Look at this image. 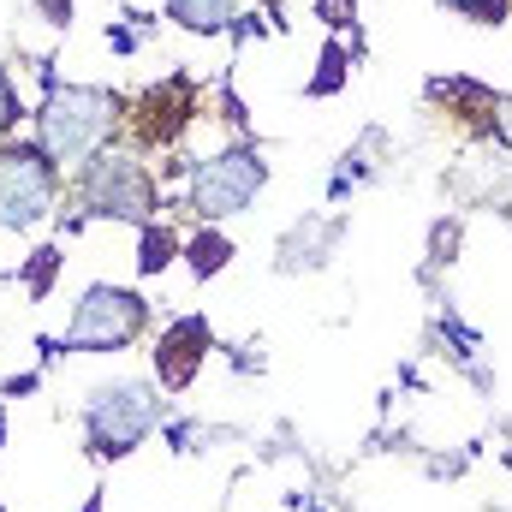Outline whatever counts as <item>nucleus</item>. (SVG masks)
Returning a JSON list of instances; mask_svg holds the SVG:
<instances>
[{
	"instance_id": "f257e3e1",
	"label": "nucleus",
	"mask_w": 512,
	"mask_h": 512,
	"mask_svg": "<svg viewBox=\"0 0 512 512\" xmlns=\"http://www.w3.org/2000/svg\"><path fill=\"white\" fill-rule=\"evenodd\" d=\"M120 96L114 90H96V84H54L36 108V149L66 173V167H84L90 155L108 149V131L120 120Z\"/></svg>"
},
{
	"instance_id": "f03ea898",
	"label": "nucleus",
	"mask_w": 512,
	"mask_h": 512,
	"mask_svg": "<svg viewBox=\"0 0 512 512\" xmlns=\"http://www.w3.org/2000/svg\"><path fill=\"white\" fill-rule=\"evenodd\" d=\"M143 328H149L143 292L96 280V286H84V298L72 304L66 334H60V340H42V346H48V358H60V352H126Z\"/></svg>"
},
{
	"instance_id": "7ed1b4c3",
	"label": "nucleus",
	"mask_w": 512,
	"mask_h": 512,
	"mask_svg": "<svg viewBox=\"0 0 512 512\" xmlns=\"http://www.w3.org/2000/svg\"><path fill=\"white\" fill-rule=\"evenodd\" d=\"M161 423V393L137 376L90 387L84 399V435H90V453L96 459H126L149 441V429Z\"/></svg>"
},
{
	"instance_id": "20e7f679",
	"label": "nucleus",
	"mask_w": 512,
	"mask_h": 512,
	"mask_svg": "<svg viewBox=\"0 0 512 512\" xmlns=\"http://www.w3.org/2000/svg\"><path fill=\"white\" fill-rule=\"evenodd\" d=\"M262 185H268L262 149H256V143H227V149H215L209 161L191 167L185 203H191V215H197L203 227H221V221H233V215L251 209Z\"/></svg>"
},
{
	"instance_id": "39448f33",
	"label": "nucleus",
	"mask_w": 512,
	"mask_h": 512,
	"mask_svg": "<svg viewBox=\"0 0 512 512\" xmlns=\"http://www.w3.org/2000/svg\"><path fill=\"white\" fill-rule=\"evenodd\" d=\"M78 191H84V215L96 221H126V227H149L161 221V191L149 179V167L126 155V149H102L78 167Z\"/></svg>"
},
{
	"instance_id": "423d86ee",
	"label": "nucleus",
	"mask_w": 512,
	"mask_h": 512,
	"mask_svg": "<svg viewBox=\"0 0 512 512\" xmlns=\"http://www.w3.org/2000/svg\"><path fill=\"white\" fill-rule=\"evenodd\" d=\"M54 203H60V167L36 143L6 137L0 143V233H24L48 221Z\"/></svg>"
},
{
	"instance_id": "0eeeda50",
	"label": "nucleus",
	"mask_w": 512,
	"mask_h": 512,
	"mask_svg": "<svg viewBox=\"0 0 512 512\" xmlns=\"http://www.w3.org/2000/svg\"><path fill=\"white\" fill-rule=\"evenodd\" d=\"M197 120V90H191V78H167V84H155V90H143L137 96V108H131V131H137V143H173L179 131Z\"/></svg>"
},
{
	"instance_id": "6e6552de",
	"label": "nucleus",
	"mask_w": 512,
	"mask_h": 512,
	"mask_svg": "<svg viewBox=\"0 0 512 512\" xmlns=\"http://www.w3.org/2000/svg\"><path fill=\"white\" fill-rule=\"evenodd\" d=\"M209 346H215V334H209V322H203V316H179V322H167V328H161V340H155V376H161V387H167V393H179V387L197 382V370H203Z\"/></svg>"
},
{
	"instance_id": "1a4fd4ad",
	"label": "nucleus",
	"mask_w": 512,
	"mask_h": 512,
	"mask_svg": "<svg viewBox=\"0 0 512 512\" xmlns=\"http://www.w3.org/2000/svg\"><path fill=\"white\" fill-rule=\"evenodd\" d=\"M340 239V221H310V227H292L286 245H280V274H298V268H322L328 251Z\"/></svg>"
},
{
	"instance_id": "9d476101",
	"label": "nucleus",
	"mask_w": 512,
	"mask_h": 512,
	"mask_svg": "<svg viewBox=\"0 0 512 512\" xmlns=\"http://www.w3.org/2000/svg\"><path fill=\"white\" fill-rule=\"evenodd\" d=\"M167 18L185 24L191 36H221L239 18V0H167Z\"/></svg>"
},
{
	"instance_id": "9b49d317",
	"label": "nucleus",
	"mask_w": 512,
	"mask_h": 512,
	"mask_svg": "<svg viewBox=\"0 0 512 512\" xmlns=\"http://www.w3.org/2000/svg\"><path fill=\"white\" fill-rule=\"evenodd\" d=\"M185 262H191V274H197V280L221 274V268L233 262V245H227V233H221V227H203V233L185 245Z\"/></svg>"
},
{
	"instance_id": "f8f14e48",
	"label": "nucleus",
	"mask_w": 512,
	"mask_h": 512,
	"mask_svg": "<svg viewBox=\"0 0 512 512\" xmlns=\"http://www.w3.org/2000/svg\"><path fill=\"white\" fill-rule=\"evenodd\" d=\"M179 251H185L179 233H173L167 221H149V227H143V245H137V274H161Z\"/></svg>"
},
{
	"instance_id": "ddd939ff",
	"label": "nucleus",
	"mask_w": 512,
	"mask_h": 512,
	"mask_svg": "<svg viewBox=\"0 0 512 512\" xmlns=\"http://www.w3.org/2000/svg\"><path fill=\"white\" fill-rule=\"evenodd\" d=\"M346 72H352V54L340 48V42H328L322 48V66H316V78L304 84L310 96H334V90H346Z\"/></svg>"
},
{
	"instance_id": "4468645a",
	"label": "nucleus",
	"mask_w": 512,
	"mask_h": 512,
	"mask_svg": "<svg viewBox=\"0 0 512 512\" xmlns=\"http://www.w3.org/2000/svg\"><path fill=\"white\" fill-rule=\"evenodd\" d=\"M54 268H60V251H54V245H48V251H36L24 268H18L24 292H30V298H48V286H54Z\"/></svg>"
},
{
	"instance_id": "2eb2a0df",
	"label": "nucleus",
	"mask_w": 512,
	"mask_h": 512,
	"mask_svg": "<svg viewBox=\"0 0 512 512\" xmlns=\"http://www.w3.org/2000/svg\"><path fill=\"white\" fill-rule=\"evenodd\" d=\"M447 12H459V18H471V24H501L512 12V0H441Z\"/></svg>"
},
{
	"instance_id": "dca6fc26",
	"label": "nucleus",
	"mask_w": 512,
	"mask_h": 512,
	"mask_svg": "<svg viewBox=\"0 0 512 512\" xmlns=\"http://www.w3.org/2000/svg\"><path fill=\"white\" fill-rule=\"evenodd\" d=\"M24 120V102H18V90H12V72L0 66V143L12 137V126Z\"/></svg>"
},
{
	"instance_id": "f3484780",
	"label": "nucleus",
	"mask_w": 512,
	"mask_h": 512,
	"mask_svg": "<svg viewBox=\"0 0 512 512\" xmlns=\"http://www.w3.org/2000/svg\"><path fill=\"white\" fill-rule=\"evenodd\" d=\"M203 435H209L203 423H173V429H167V447H173V453H203Z\"/></svg>"
},
{
	"instance_id": "a211bd4d",
	"label": "nucleus",
	"mask_w": 512,
	"mask_h": 512,
	"mask_svg": "<svg viewBox=\"0 0 512 512\" xmlns=\"http://www.w3.org/2000/svg\"><path fill=\"white\" fill-rule=\"evenodd\" d=\"M316 18H322L328 30H346V24L358 18V0H316Z\"/></svg>"
},
{
	"instance_id": "6ab92c4d",
	"label": "nucleus",
	"mask_w": 512,
	"mask_h": 512,
	"mask_svg": "<svg viewBox=\"0 0 512 512\" xmlns=\"http://www.w3.org/2000/svg\"><path fill=\"white\" fill-rule=\"evenodd\" d=\"M137 42H143L137 24H108V48H114V54H137Z\"/></svg>"
},
{
	"instance_id": "aec40b11",
	"label": "nucleus",
	"mask_w": 512,
	"mask_h": 512,
	"mask_svg": "<svg viewBox=\"0 0 512 512\" xmlns=\"http://www.w3.org/2000/svg\"><path fill=\"white\" fill-rule=\"evenodd\" d=\"M48 24H72V0H36Z\"/></svg>"
},
{
	"instance_id": "412c9836",
	"label": "nucleus",
	"mask_w": 512,
	"mask_h": 512,
	"mask_svg": "<svg viewBox=\"0 0 512 512\" xmlns=\"http://www.w3.org/2000/svg\"><path fill=\"white\" fill-rule=\"evenodd\" d=\"M0 441H6V423H0Z\"/></svg>"
},
{
	"instance_id": "4be33fe9",
	"label": "nucleus",
	"mask_w": 512,
	"mask_h": 512,
	"mask_svg": "<svg viewBox=\"0 0 512 512\" xmlns=\"http://www.w3.org/2000/svg\"><path fill=\"white\" fill-rule=\"evenodd\" d=\"M268 6H274V0H268Z\"/></svg>"
},
{
	"instance_id": "5701e85b",
	"label": "nucleus",
	"mask_w": 512,
	"mask_h": 512,
	"mask_svg": "<svg viewBox=\"0 0 512 512\" xmlns=\"http://www.w3.org/2000/svg\"><path fill=\"white\" fill-rule=\"evenodd\" d=\"M0 512H6V507H0Z\"/></svg>"
}]
</instances>
